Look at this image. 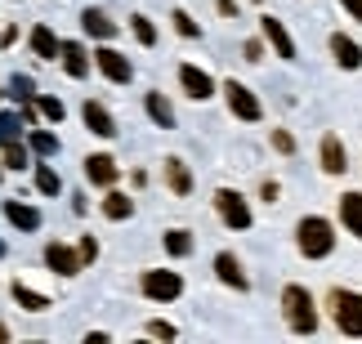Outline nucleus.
<instances>
[{
    "mask_svg": "<svg viewBox=\"0 0 362 344\" xmlns=\"http://www.w3.org/2000/svg\"><path fill=\"white\" fill-rule=\"evenodd\" d=\"M282 313H286V326L300 336H313L317 331V309H313V295L304 286H286L282 291Z\"/></svg>",
    "mask_w": 362,
    "mask_h": 344,
    "instance_id": "nucleus-1",
    "label": "nucleus"
},
{
    "mask_svg": "<svg viewBox=\"0 0 362 344\" xmlns=\"http://www.w3.org/2000/svg\"><path fill=\"white\" fill-rule=\"evenodd\" d=\"M296 242H300V255H309V259H322L331 255V246H336V228L327 224V219H300V228H296Z\"/></svg>",
    "mask_w": 362,
    "mask_h": 344,
    "instance_id": "nucleus-2",
    "label": "nucleus"
},
{
    "mask_svg": "<svg viewBox=\"0 0 362 344\" xmlns=\"http://www.w3.org/2000/svg\"><path fill=\"white\" fill-rule=\"evenodd\" d=\"M331 318L344 336H362V295L358 291H331Z\"/></svg>",
    "mask_w": 362,
    "mask_h": 344,
    "instance_id": "nucleus-3",
    "label": "nucleus"
},
{
    "mask_svg": "<svg viewBox=\"0 0 362 344\" xmlns=\"http://www.w3.org/2000/svg\"><path fill=\"white\" fill-rule=\"evenodd\" d=\"M215 210H219V219H224L228 228H250V210H246V201L233 188H219L215 192Z\"/></svg>",
    "mask_w": 362,
    "mask_h": 344,
    "instance_id": "nucleus-4",
    "label": "nucleus"
},
{
    "mask_svg": "<svg viewBox=\"0 0 362 344\" xmlns=\"http://www.w3.org/2000/svg\"><path fill=\"white\" fill-rule=\"evenodd\" d=\"M139 286H144L148 299H179V291H184L179 273H157V268L144 273V282H139Z\"/></svg>",
    "mask_w": 362,
    "mask_h": 344,
    "instance_id": "nucleus-5",
    "label": "nucleus"
},
{
    "mask_svg": "<svg viewBox=\"0 0 362 344\" xmlns=\"http://www.w3.org/2000/svg\"><path fill=\"white\" fill-rule=\"evenodd\" d=\"M224 99H228V107H233V117H242V121H259V99L242 85V81H228V85H224Z\"/></svg>",
    "mask_w": 362,
    "mask_h": 344,
    "instance_id": "nucleus-6",
    "label": "nucleus"
},
{
    "mask_svg": "<svg viewBox=\"0 0 362 344\" xmlns=\"http://www.w3.org/2000/svg\"><path fill=\"white\" fill-rule=\"evenodd\" d=\"M94 63H99V72L107 76V81H117V85H125V81L134 76V67H130V59H125V54H117V49H99L94 54Z\"/></svg>",
    "mask_w": 362,
    "mask_h": 344,
    "instance_id": "nucleus-7",
    "label": "nucleus"
},
{
    "mask_svg": "<svg viewBox=\"0 0 362 344\" xmlns=\"http://www.w3.org/2000/svg\"><path fill=\"white\" fill-rule=\"evenodd\" d=\"M45 264H49L54 273H63V278H76V273H81V264H86V259H81V251H67V246L49 242V246H45Z\"/></svg>",
    "mask_w": 362,
    "mask_h": 344,
    "instance_id": "nucleus-8",
    "label": "nucleus"
},
{
    "mask_svg": "<svg viewBox=\"0 0 362 344\" xmlns=\"http://www.w3.org/2000/svg\"><path fill=\"white\" fill-rule=\"evenodd\" d=\"M81 117H86V126H90V134H99V139H112V134H117V121H112V112H107L103 103H94V99H86V107H81Z\"/></svg>",
    "mask_w": 362,
    "mask_h": 344,
    "instance_id": "nucleus-9",
    "label": "nucleus"
},
{
    "mask_svg": "<svg viewBox=\"0 0 362 344\" xmlns=\"http://www.w3.org/2000/svg\"><path fill=\"white\" fill-rule=\"evenodd\" d=\"M331 54H336V63L349 67V72H358V67H362V45H358V40H349L344 32L331 36Z\"/></svg>",
    "mask_w": 362,
    "mask_h": 344,
    "instance_id": "nucleus-10",
    "label": "nucleus"
},
{
    "mask_svg": "<svg viewBox=\"0 0 362 344\" xmlns=\"http://www.w3.org/2000/svg\"><path fill=\"white\" fill-rule=\"evenodd\" d=\"M179 81H184V90L192 94V99H211V94H215V81L211 76H206V72H197V67H192V63H184V67H179Z\"/></svg>",
    "mask_w": 362,
    "mask_h": 344,
    "instance_id": "nucleus-11",
    "label": "nucleus"
},
{
    "mask_svg": "<svg viewBox=\"0 0 362 344\" xmlns=\"http://www.w3.org/2000/svg\"><path fill=\"white\" fill-rule=\"evenodd\" d=\"M259 27H264V36H269V45L277 49V59H296V40L286 36L282 23H277V18H259Z\"/></svg>",
    "mask_w": 362,
    "mask_h": 344,
    "instance_id": "nucleus-12",
    "label": "nucleus"
},
{
    "mask_svg": "<svg viewBox=\"0 0 362 344\" xmlns=\"http://www.w3.org/2000/svg\"><path fill=\"white\" fill-rule=\"evenodd\" d=\"M86 179L90 184H117V161L107 157V153H99V157H86Z\"/></svg>",
    "mask_w": 362,
    "mask_h": 344,
    "instance_id": "nucleus-13",
    "label": "nucleus"
},
{
    "mask_svg": "<svg viewBox=\"0 0 362 344\" xmlns=\"http://www.w3.org/2000/svg\"><path fill=\"white\" fill-rule=\"evenodd\" d=\"M340 219H344V228L362 242V192H344L340 197Z\"/></svg>",
    "mask_w": 362,
    "mask_h": 344,
    "instance_id": "nucleus-14",
    "label": "nucleus"
},
{
    "mask_svg": "<svg viewBox=\"0 0 362 344\" xmlns=\"http://www.w3.org/2000/svg\"><path fill=\"white\" fill-rule=\"evenodd\" d=\"M215 273H219V282H228L233 291H246V273H242V264L233 259L228 251L224 255H215Z\"/></svg>",
    "mask_w": 362,
    "mask_h": 344,
    "instance_id": "nucleus-15",
    "label": "nucleus"
},
{
    "mask_svg": "<svg viewBox=\"0 0 362 344\" xmlns=\"http://www.w3.org/2000/svg\"><path fill=\"white\" fill-rule=\"evenodd\" d=\"M81 27H86L90 36H99V40H112L117 36V23L107 18L103 9H86V13H81Z\"/></svg>",
    "mask_w": 362,
    "mask_h": 344,
    "instance_id": "nucleus-16",
    "label": "nucleus"
},
{
    "mask_svg": "<svg viewBox=\"0 0 362 344\" xmlns=\"http://www.w3.org/2000/svg\"><path fill=\"white\" fill-rule=\"evenodd\" d=\"M322 170H327V174H344V170H349V161H344V148H340L336 134H327V139H322Z\"/></svg>",
    "mask_w": 362,
    "mask_h": 344,
    "instance_id": "nucleus-17",
    "label": "nucleus"
},
{
    "mask_svg": "<svg viewBox=\"0 0 362 344\" xmlns=\"http://www.w3.org/2000/svg\"><path fill=\"white\" fill-rule=\"evenodd\" d=\"M5 219H9V224H18L23 232H36L40 228V210H32V206H23V201H5Z\"/></svg>",
    "mask_w": 362,
    "mask_h": 344,
    "instance_id": "nucleus-18",
    "label": "nucleus"
},
{
    "mask_svg": "<svg viewBox=\"0 0 362 344\" xmlns=\"http://www.w3.org/2000/svg\"><path fill=\"white\" fill-rule=\"evenodd\" d=\"M165 184H170V188L179 192V197H188V192H192V174H188V166H184L179 157L165 161Z\"/></svg>",
    "mask_w": 362,
    "mask_h": 344,
    "instance_id": "nucleus-19",
    "label": "nucleus"
},
{
    "mask_svg": "<svg viewBox=\"0 0 362 344\" xmlns=\"http://www.w3.org/2000/svg\"><path fill=\"white\" fill-rule=\"evenodd\" d=\"M63 67H67V76H90V59H86V49H81L76 40L63 45Z\"/></svg>",
    "mask_w": 362,
    "mask_h": 344,
    "instance_id": "nucleus-20",
    "label": "nucleus"
},
{
    "mask_svg": "<svg viewBox=\"0 0 362 344\" xmlns=\"http://www.w3.org/2000/svg\"><path fill=\"white\" fill-rule=\"evenodd\" d=\"M32 49L40 54V59H54V54H63V40L49 32V27H36L32 32Z\"/></svg>",
    "mask_w": 362,
    "mask_h": 344,
    "instance_id": "nucleus-21",
    "label": "nucleus"
},
{
    "mask_svg": "<svg viewBox=\"0 0 362 344\" xmlns=\"http://www.w3.org/2000/svg\"><path fill=\"white\" fill-rule=\"evenodd\" d=\"M148 117H152V121H157V126H161V130H170V126H175V107H170V103H165V99H161V94H157V90H152V94H148Z\"/></svg>",
    "mask_w": 362,
    "mask_h": 344,
    "instance_id": "nucleus-22",
    "label": "nucleus"
},
{
    "mask_svg": "<svg viewBox=\"0 0 362 344\" xmlns=\"http://www.w3.org/2000/svg\"><path fill=\"white\" fill-rule=\"evenodd\" d=\"M13 299H18L27 313H45V309H49V299H45V295H36L32 286H23V282H13Z\"/></svg>",
    "mask_w": 362,
    "mask_h": 344,
    "instance_id": "nucleus-23",
    "label": "nucleus"
},
{
    "mask_svg": "<svg viewBox=\"0 0 362 344\" xmlns=\"http://www.w3.org/2000/svg\"><path fill=\"white\" fill-rule=\"evenodd\" d=\"M130 210H134V201L125 197V192H107L103 197V215L107 219H130Z\"/></svg>",
    "mask_w": 362,
    "mask_h": 344,
    "instance_id": "nucleus-24",
    "label": "nucleus"
},
{
    "mask_svg": "<svg viewBox=\"0 0 362 344\" xmlns=\"http://www.w3.org/2000/svg\"><path fill=\"white\" fill-rule=\"evenodd\" d=\"M18 130H23V117L0 112V143H13V139H18Z\"/></svg>",
    "mask_w": 362,
    "mask_h": 344,
    "instance_id": "nucleus-25",
    "label": "nucleus"
},
{
    "mask_svg": "<svg viewBox=\"0 0 362 344\" xmlns=\"http://www.w3.org/2000/svg\"><path fill=\"white\" fill-rule=\"evenodd\" d=\"M36 188H40V192H45V197H54V192H59V188H63V179H59V174H54L49 166H40V170H36Z\"/></svg>",
    "mask_w": 362,
    "mask_h": 344,
    "instance_id": "nucleus-26",
    "label": "nucleus"
},
{
    "mask_svg": "<svg viewBox=\"0 0 362 344\" xmlns=\"http://www.w3.org/2000/svg\"><path fill=\"white\" fill-rule=\"evenodd\" d=\"M165 251H170V255H188V251H192V242H188V232H184V228H175V232H165Z\"/></svg>",
    "mask_w": 362,
    "mask_h": 344,
    "instance_id": "nucleus-27",
    "label": "nucleus"
},
{
    "mask_svg": "<svg viewBox=\"0 0 362 344\" xmlns=\"http://www.w3.org/2000/svg\"><path fill=\"white\" fill-rule=\"evenodd\" d=\"M32 148H36L40 157H54V153H59V139H54V134H45V130H36V134H32Z\"/></svg>",
    "mask_w": 362,
    "mask_h": 344,
    "instance_id": "nucleus-28",
    "label": "nucleus"
},
{
    "mask_svg": "<svg viewBox=\"0 0 362 344\" xmlns=\"http://www.w3.org/2000/svg\"><path fill=\"white\" fill-rule=\"evenodd\" d=\"M5 166H13V170H23L27 166V148L13 139V143H5Z\"/></svg>",
    "mask_w": 362,
    "mask_h": 344,
    "instance_id": "nucleus-29",
    "label": "nucleus"
},
{
    "mask_svg": "<svg viewBox=\"0 0 362 344\" xmlns=\"http://www.w3.org/2000/svg\"><path fill=\"white\" fill-rule=\"evenodd\" d=\"M130 23H134V36H139V40H144V45H152V40H157V32H152V23L144 18V13H134V18H130Z\"/></svg>",
    "mask_w": 362,
    "mask_h": 344,
    "instance_id": "nucleus-30",
    "label": "nucleus"
},
{
    "mask_svg": "<svg viewBox=\"0 0 362 344\" xmlns=\"http://www.w3.org/2000/svg\"><path fill=\"white\" fill-rule=\"evenodd\" d=\"M175 32H179V36H197V23H192L184 9H175Z\"/></svg>",
    "mask_w": 362,
    "mask_h": 344,
    "instance_id": "nucleus-31",
    "label": "nucleus"
},
{
    "mask_svg": "<svg viewBox=\"0 0 362 344\" xmlns=\"http://www.w3.org/2000/svg\"><path fill=\"white\" fill-rule=\"evenodd\" d=\"M273 148L277 153H296V139H291L286 130H273Z\"/></svg>",
    "mask_w": 362,
    "mask_h": 344,
    "instance_id": "nucleus-32",
    "label": "nucleus"
},
{
    "mask_svg": "<svg viewBox=\"0 0 362 344\" xmlns=\"http://www.w3.org/2000/svg\"><path fill=\"white\" fill-rule=\"evenodd\" d=\"M40 112H45L49 121H63V103L59 99H40Z\"/></svg>",
    "mask_w": 362,
    "mask_h": 344,
    "instance_id": "nucleus-33",
    "label": "nucleus"
},
{
    "mask_svg": "<svg viewBox=\"0 0 362 344\" xmlns=\"http://www.w3.org/2000/svg\"><path fill=\"white\" fill-rule=\"evenodd\" d=\"M94 255H99V242H94V237H81V259L94 264Z\"/></svg>",
    "mask_w": 362,
    "mask_h": 344,
    "instance_id": "nucleus-34",
    "label": "nucleus"
},
{
    "mask_svg": "<svg viewBox=\"0 0 362 344\" xmlns=\"http://www.w3.org/2000/svg\"><path fill=\"white\" fill-rule=\"evenodd\" d=\"M148 336H161V340H175V326H170V322H148Z\"/></svg>",
    "mask_w": 362,
    "mask_h": 344,
    "instance_id": "nucleus-35",
    "label": "nucleus"
},
{
    "mask_svg": "<svg viewBox=\"0 0 362 344\" xmlns=\"http://www.w3.org/2000/svg\"><path fill=\"white\" fill-rule=\"evenodd\" d=\"M13 94H18V99H27V94H32V81H27V76H13V85H9Z\"/></svg>",
    "mask_w": 362,
    "mask_h": 344,
    "instance_id": "nucleus-36",
    "label": "nucleus"
},
{
    "mask_svg": "<svg viewBox=\"0 0 362 344\" xmlns=\"http://www.w3.org/2000/svg\"><path fill=\"white\" fill-rule=\"evenodd\" d=\"M242 54H246L250 63H259V59H264V45H259V40H246V49H242Z\"/></svg>",
    "mask_w": 362,
    "mask_h": 344,
    "instance_id": "nucleus-37",
    "label": "nucleus"
},
{
    "mask_svg": "<svg viewBox=\"0 0 362 344\" xmlns=\"http://www.w3.org/2000/svg\"><path fill=\"white\" fill-rule=\"evenodd\" d=\"M340 5H344V9H349V13H354V18L362 23V0H340Z\"/></svg>",
    "mask_w": 362,
    "mask_h": 344,
    "instance_id": "nucleus-38",
    "label": "nucleus"
},
{
    "mask_svg": "<svg viewBox=\"0 0 362 344\" xmlns=\"http://www.w3.org/2000/svg\"><path fill=\"white\" fill-rule=\"evenodd\" d=\"M0 255H5V246H0Z\"/></svg>",
    "mask_w": 362,
    "mask_h": 344,
    "instance_id": "nucleus-39",
    "label": "nucleus"
}]
</instances>
